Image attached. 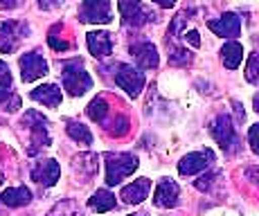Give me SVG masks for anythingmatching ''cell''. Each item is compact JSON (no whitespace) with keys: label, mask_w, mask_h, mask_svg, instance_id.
<instances>
[{"label":"cell","mask_w":259,"mask_h":216,"mask_svg":"<svg viewBox=\"0 0 259 216\" xmlns=\"http://www.w3.org/2000/svg\"><path fill=\"white\" fill-rule=\"evenodd\" d=\"M14 0H0V12H3V9H12L14 7Z\"/></svg>","instance_id":"obj_37"},{"label":"cell","mask_w":259,"mask_h":216,"mask_svg":"<svg viewBox=\"0 0 259 216\" xmlns=\"http://www.w3.org/2000/svg\"><path fill=\"white\" fill-rule=\"evenodd\" d=\"M221 61H223V65H226L228 70H237L239 65H241V61H243V48H241V43L228 41L226 45H223V48H221Z\"/></svg>","instance_id":"obj_21"},{"label":"cell","mask_w":259,"mask_h":216,"mask_svg":"<svg viewBox=\"0 0 259 216\" xmlns=\"http://www.w3.org/2000/svg\"><path fill=\"white\" fill-rule=\"evenodd\" d=\"M88 50L95 59H106L113 54V36L108 32H88L86 34Z\"/></svg>","instance_id":"obj_15"},{"label":"cell","mask_w":259,"mask_h":216,"mask_svg":"<svg viewBox=\"0 0 259 216\" xmlns=\"http://www.w3.org/2000/svg\"><path fill=\"white\" fill-rule=\"evenodd\" d=\"M29 97H32L34 102L48 106V108H57L63 99V93H61V88L54 86V83H43V86L34 88L32 93H29Z\"/></svg>","instance_id":"obj_18"},{"label":"cell","mask_w":259,"mask_h":216,"mask_svg":"<svg viewBox=\"0 0 259 216\" xmlns=\"http://www.w3.org/2000/svg\"><path fill=\"white\" fill-rule=\"evenodd\" d=\"M217 178H219V174H212V171H210V174H203L201 178L194 183V187H196L198 192H210L212 185H214V180H217Z\"/></svg>","instance_id":"obj_28"},{"label":"cell","mask_w":259,"mask_h":216,"mask_svg":"<svg viewBox=\"0 0 259 216\" xmlns=\"http://www.w3.org/2000/svg\"><path fill=\"white\" fill-rule=\"evenodd\" d=\"M178 196H181V189L174 183L171 178H160L156 185V192H153V205L160 209H169L178 205Z\"/></svg>","instance_id":"obj_11"},{"label":"cell","mask_w":259,"mask_h":216,"mask_svg":"<svg viewBox=\"0 0 259 216\" xmlns=\"http://www.w3.org/2000/svg\"><path fill=\"white\" fill-rule=\"evenodd\" d=\"M257 133H259V124H252L248 131V142H250V151L259 153V142H257Z\"/></svg>","instance_id":"obj_33"},{"label":"cell","mask_w":259,"mask_h":216,"mask_svg":"<svg viewBox=\"0 0 259 216\" xmlns=\"http://www.w3.org/2000/svg\"><path fill=\"white\" fill-rule=\"evenodd\" d=\"M18 65H21V77L25 83L36 81V79L46 77L48 74V61L36 52H27L18 59Z\"/></svg>","instance_id":"obj_10"},{"label":"cell","mask_w":259,"mask_h":216,"mask_svg":"<svg viewBox=\"0 0 259 216\" xmlns=\"http://www.w3.org/2000/svg\"><path fill=\"white\" fill-rule=\"evenodd\" d=\"M5 183V176H3V171H0V185H3Z\"/></svg>","instance_id":"obj_38"},{"label":"cell","mask_w":259,"mask_h":216,"mask_svg":"<svg viewBox=\"0 0 259 216\" xmlns=\"http://www.w3.org/2000/svg\"><path fill=\"white\" fill-rule=\"evenodd\" d=\"M149 189H151V180L149 178H138V180H133L131 185L122 187L119 198H122L126 205H138L149 196Z\"/></svg>","instance_id":"obj_17"},{"label":"cell","mask_w":259,"mask_h":216,"mask_svg":"<svg viewBox=\"0 0 259 216\" xmlns=\"http://www.w3.org/2000/svg\"><path fill=\"white\" fill-rule=\"evenodd\" d=\"M210 133L226 153L237 151V142H239L237 128H235V124H232V119L228 117V115H219V117H214V122L210 124Z\"/></svg>","instance_id":"obj_5"},{"label":"cell","mask_w":259,"mask_h":216,"mask_svg":"<svg viewBox=\"0 0 259 216\" xmlns=\"http://www.w3.org/2000/svg\"><path fill=\"white\" fill-rule=\"evenodd\" d=\"M246 174H248V180H250L252 185H257V167H250Z\"/></svg>","instance_id":"obj_35"},{"label":"cell","mask_w":259,"mask_h":216,"mask_svg":"<svg viewBox=\"0 0 259 216\" xmlns=\"http://www.w3.org/2000/svg\"><path fill=\"white\" fill-rule=\"evenodd\" d=\"M207 27L221 38H235V36L241 34V18H239L235 12H228V14H223L221 18L210 21Z\"/></svg>","instance_id":"obj_12"},{"label":"cell","mask_w":259,"mask_h":216,"mask_svg":"<svg viewBox=\"0 0 259 216\" xmlns=\"http://www.w3.org/2000/svg\"><path fill=\"white\" fill-rule=\"evenodd\" d=\"M108 102L104 97H95L91 104H88V108H86V115L93 119V122H97V124H104L106 122V115H108Z\"/></svg>","instance_id":"obj_23"},{"label":"cell","mask_w":259,"mask_h":216,"mask_svg":"<svg viewBox=\"0 0 259 216\" xmlns=\"http://www.w3.org/2000/svg\"><path fill=\"white\" fill-rule=\"evenodd\" d=\"M25 25L23 23H0V52L3 54H12L18 48V41L23 38Z\"/></svg>","instance_id":"obj_13"},{"label":"cell","mask_w":259,"mask_h":216,"mask_svg":"<svg viewBox=\"0 0 259 216\" xmlns=\"http://www.w3.org/2000/svg\"><path fill=\"white\" fill-rule=\"evenodd\" d=\"M61 79H63V88L72 95V97H81L83 93L93 88V79L91 74L86 72L79 61H68L63 63V72H61Z\"/></svg>","instance_id":"obj_3"},{"label":"cell","mask_w":259,"mask_h":216,"mask_svg":"<svg viewBox=\"0 0 259 216\" xmlns=\"http://www.w3.org/2000/svg\"><path fill=\"white\" fill-rule=\"evenodd\" d=\"M183 43H189L192 48H201V36H198L196 29H189V32H183Z\"/></svg>","instance_id":"obj_32"},{"label":"cell","mask_w":259,"mask_h":216,"mask_svg":"<svg viewBox=\"0 0 259 216\" xmlns=\"http://www.w3.org/2000/svg\"><path fill=\"white\" fill-rule=\"evenodd\" d=\"M0 203L7 207H23L32 203V192L27 187H7L0 194Z\"/></svg>","instance_id":"obj_19"},{"label":"cell","mask_w":259,"mask_h":216,"mask_svg":"<svg viewBox=\"0 0 259 216\" xmlns=\"http://www.w3.org/2000/svg\"><path fill=\"white\" fill-rule=\"evenodd\" d=\"M194 61V54L185 48H171V54H169V63L171 65H189Z\"/></svg>","instance_id":"obj_26"},{"label":"cell","mask_w":259,"mask_h":216,"mask_svg":"<svg viewBox=\"0 0 259 216\" xmlns=\"http://www.w3.org/2000/svg\"><path fill=\"white\" fill-rule=\"evenodd\" d=\"M106 160V185L108 187H115L124 178H128L138 167V155L133 153H106L104 155Z\"/></svg>","instance_id":"obj_1"},{"label":"cell","mask_w":259,"mask_h":216,"mask_svg":"<svg viewBox=\"0 0 259 216\" xmlns=\"http://www.w3.org/2000/svg\"><path fill=\"white\" fill-rule=\"evenodd\" d=\"M48 216H79V203L72 198H63L50 209Z\"/></svg>","instance_id":"obj_24"},{"label":"cell","mask_w":259,"mask_h":216,"mask_svg":"<svg viewBox=\"0 0 259 216\" xmlns=\"http://www.w3.org/2000/svg\"><path fill=\"white\" fill-rule=\"evenodd\" d=\"M156 5H160V7H165V9H169V7H174L176 5V0H153Z\"/></svg>","instance_id":"obj_36"},{"label":"cell","mask_w":259,"mask_h":216,"mask_svg":"<svg viewBox=\"0 0 259 216\" xmlns=\"http://www.w3.org/2000/svg\"><path fill=\"white\" fill-rule=\"evenodd\" d=\"M257 63H259V59H257V54L252 52L250 57H248V65H246V81L248 83H257V79H259Z\"/></svg>","instance_id":"obj_27"},{"label":"cell","mask_w":259,"mask_h":216,"mask_svg":"<svg viewBox=\"0 0 259 216\" xmlns=\"http://www.w3.org/2000/svg\"><path fill=\"white\" fill-rule=\"evenodd\" d=\"M72 169L74 174H79V178H83V183H88L95 178L99 171V155L97 153H79L72 158Z\"/></svg>","instance_id":"obj_16"},{"label":"cell","mask_w":259,"mask_h":216,"mask_svg":"<svg viewBox=\"0 0 259 216\" xmlns=\"http://www.w3.org/2000/svg\"><path fill=\"white\" fill-rule=\"evenodd\" d=\"M111 133L115 135V138H122V135H126V133H128V119L124 117V115H119L115 122H113Z\"/></svg>","instance_id":"obj_29"},{"label":"cell","mask_w":259,"mask_h":216,"mask_svg":"<svg viewBox=\"0 0 259 216\" xmlns=\"http://www.w3.org/2000/svg\"><path fill=\"white\" fill-rule=\"evenodd\" d=\"M131 54L136 59V63L140 65L142 70H153L158 68L160 63V54H158V48L149 41H142V43H136L131 48Z\"/></svg>","instance_id":"obj_14"},{"label":"cell","mask_w":259,"mask_h":216,"mask_svg":"<svg viewBox=\"0 0 259 216\" xmlns=\"http://www.w3.org/2000/svg\"><path fill=\"white\" fill-rule=\"evenodd\" d=\"M23 124L29 128V133H32V140H29L32 147L27 149L29 155H34L36 151H41V149L50 147V142H52V140H50V122L38 110H27L23 117Z\"/></svg>","instance_id":"obj_2"},{"label":"cell","mask_w":259,"mask_h":216,"mask_svg":"<svg viewBox=\"0 0 259 216\" xmlns=\"http://www.w3.org/2000/svg\"><path fill=\"white\" fill-rule=\"evenodd\" d=\"M0 86L12 88V72H9V65L5 61H0Z\"/></svg>","instance_id":"obj_31"},{"label":"cell","mask_w":259,"mask_h":216,"mask_svg":"<svg viewBox=\"0 0 259 216\" xmlns=\"http://www.w3.org/2000/svg\"><path fill=\"white\" fill-rule=\"evenodd\" d=\"M29 176H32V180L36 185H41V187H54L59 176H61V167H59L57 160L46 158V160H38V162L32 164Z\"/></svg>","instance_id":"obj_8"},{"label":"cell","mask_w":259,"mask_h":216,"mask_svg":"<svg viewBox=\"0 0 259 216\" xmlns=\"http://www.w3.org/2000/svg\"><path fill=\"white\" fill-rule=\"evenodd\" d=\"M79 21L95 23V25H108L113 21L111 0H83L81 9H79Z\"/></svg>","instance_id":"obj_7"},{"label":"cell","mask_w":259,"mask_h":216,"mask_svg":"<svg viewBox=\"0 0 259 216\" xmlns=\"http://www.w3.org/2000/svg\"><path fill=\"white\" fill-rule=\"evenodd\" d=\"M48 43H50V48L57 50V52H66V50L70 48V43H68L66 38H59L57 34H50V36H48Z\"/></svg>","instance_id":"obj_30"},{"label":"cell","mask_w":259,"mask_h":216,"mask_svg":"<svg viewBox=\"0 0 259 216\" xmlns=\"http://www.w3.org/2000/svg\"><path fill=\"white\" fill-rule=\"evenodd\" d=\"M232 106H235V113H237V122H243V117H246V113H243V106L239 102H232Z\"/></svg>","instance_id":"obj_34"},{"label":"cell","mask_w":259,"mask_h":216,"mask_svg":"<svg viewBox=\"0 0 259 216\" xmlns=\"http://www.w3.org/2000/svg\"><path fill=\"white\" fill-rule=\"evenodd\" d=\"M66 133L70 135V138L74 140V142H79V144H93V133H91V128L86 126V124H81V122H74V119H70L68 122V126H66Z\"/></svg>","instance_id":"obj_22"},{"label":"cell","mask_w":259,"mask_h":216,"mask_svg":"<svg viewBox=\"0 0 259 216\" xmlns=\"http://www.w3.org/2000/svg\"><path fill=\"white\" fill-rule=\"evenodd\" d=\"M117 9H119V16H122V23L126 27H142L147 23L158 21V14L151 12V7L142 5L140 0H119Z\"/></svg>","instance_id":"obj_4"},{"label":"cell","mask_w":259,"mask_h":216,"mask_svg":"<svg viewBox=\"0 0 259 216\" xmlns=\"http://www.w3.org/2000/svg\"><path fill=\"white\" fill-rule=\"evenodd\" d=\"M115 83L128 97H140L147 79H144V72H140V68H133L128 63H119L115 72Z\"/></svg>","instance_id":"obj_6"},{"label":"cell","mask_w":259,"mask_h":216,"mask_svg":"<svg viewBox=\"0 0 259 216\" xmlns=\"http://www.w3.org/2000/svg\"><path fill=\"white\" fill-rule=\"evenodd\" d=\"M212 162H214V153L210 149H205V151H192L181 158V162H178V174L181 176L201 174V171H205V169H210Z\"/></svg>","instance_id":"obj_9"},{"label":"cell","mask_w":259,"mask_h":216,"mask_svg":"<svg viewBox=\"0 0 259 216\" xmlns=\"http://www.w3.org/2000/svg\"><path fill=\"white\" fill-rule=\"evenodd\" d=\"M0 106L7 113H16L21 108V97L12 93V88H3L0 86Z\"/></svg>","instance_id":"obj_25"},{"label":"cell","mask_w":259,"mask_h":216,"mask_svg":"<svg viewBox=\"0 0 259 216\" xmlns=\"http://www.w3.org/2000/svg\"><path fill=\"white\" fill-rule=\"evenodd\" d=\"M115 205H117L115 194H111L108 189H97V192H95L91 198H88V207H91L93 212H97V214L111 212Z\"/></svg>","instance_id":"obj_20"}]
</instances>
